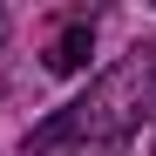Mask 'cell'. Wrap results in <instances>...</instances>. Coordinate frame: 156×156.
<instances>
[{"label": "cell", "instance_id": "cell-1", "mask_svg": "<svg viewBox=\"0 0 156 156\" xmlns=\"http://www.w3.org/2000/svg\"><path fill=\"white\" fill-rule=\"evenodd\" d=\"M156 115V55H129L122 68H109L102 82H88V95H75L68 109H55L41 129H27V156H55V149H115Z\"/></svg>", "mask_w": 156, "mask_h": 156}, {"label": "cell", "instance_id": "cell-2", "mask_svg": "<svg viewBox=\"0 0 156 156\" xmlns=\"http://www.w3.org/2000/svg\"><path fill=\"white\" fill-rule=\"evenodd\" d=\"M88 48H95V14H68L55 27V41H48V68H55V75L88 68Z\"/></svg>", "mask_w": 156, "mask_h": 156}, {"label": "cell", "instance_id": "cell-3", "mask_svg": "<svg viewBox=\"0 0 156 156\" xmlns=\"http://www.w3.org/2000/svg\"><path fill=\"white\" fill-rule=\"evenodd\" d=\"M0 41H7V14H0Z\"/></svg>", "mask_w": 156, "mask_h": 156}]
</instances>
